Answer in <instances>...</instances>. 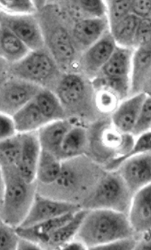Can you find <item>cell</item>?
I'll return each instance as SVG.
<instances>
[{"label":"cell","instance_id":"cell-32","mask_svg":"<svg viewBox=\"0 0 151 250\" xmlns=\"http://www.w3.org/2000/svg\"><path fill=\"white\" fill-rule=\"evenodd\" d=\"M96 91V104L100 112L104 113L113 112L119 105L120 99L112 91L99 88Z\"/></svg>","mask_w":151,"mask_h":250},{"label":"cell","instance_id":"cell-25","mask_svg":"<svg viewBox=\"0 0 151 250\" xmlns=\"http://www.w3.org/2000/svg\"><path fill=\"white\" fill-rule=\"evenodd\" d=\"M62 162L53 153L42 150L37 168V183L42 185L55 183L61 174Z\"/></svg>","mask_w":151,"mask_h":250},{"label":"cell","instance_id":"cell-36","mask_svg":"<svg viewBox=\"0 0 151 250\" xmlns=\"http://www.w3.org/2000/svg\"><path fill=\"white\" fill-rule=\"evenodd\" d=\"M151 42V19H141L136 30L133 48L146 45Z\"/></svg>","mask_w":151,"mask_h":250},{"label":"cell","instance_id":"cell-4","mask_svg":"<svg viewBox=\"0 0 151 250\" xmlns=\"http://www.w3.org/2000/svg\"><path fill=\"white\" fill-rule=\"evenodd\" d=\"M1 220L18 228L33 205L38 185L25 181L18 167H1Z\"/></svg>","mask_w":151,"mask_h":250},{"label":"cell","instance_id":"cell-39","mask_svg":"<svg viewBox=\"0 0 151 250\" xmlns=\"http://www.w3.org/2000/svg\"><path fill=\"white\" fill-rule=\"evenodd\" d=\"M18 133L13 118L11 116L1 113V116H0V141L13 137Z\"/></svg>","mask_w":151,"mask_h":250},{"label":"cell","instance_id":"cell-30","mask_svg":"<svg viewBox=\"0 0 151 250\" xmlns=\"http://www.w3.org/2000/svg\"><path fill=\"white\" fill-rule=\"evenodd\" d=\"M132 1L129 0H112L108 1L109 28H113L131 14Z\"/></svg>","mask_w":151,"mask_h":250},{"label":"cell","instance_id":"cell-14","mask_svg":"<svg viewBox=\"0 0 151 250\" xmlns=\"http://www.w3.org/2000/svg\"><path fill=\"white\" fill-rule=\"evenodd\" d=\"M109 28L107 17L88 19L74 24L71 28V37L77 52L82 56Z\"/></svg>","mask_w":151,"mask_h":250},{"label":"cell","instance_id":"cell-42","mask_svg":"<svg viewBox=\"0 0 151 250\" xmlns=\"http://www.w3.org/2000/svg\"><path fill=\"white\" fill-rule=\"evenodd\" d=\"M143 239L138 241L135 250H151V232L142 235Z\"/></svg>","mask_w":151,"mask_h":250},{"label":"cell","instance_id":"cell-9","mask_svg":"<svg viewBox=\"0 0 151 250\" xmlns=\"http://www.w3.org/2000/svg\"><path fill=\"white\" fill-rule=\"evenodd\" d=\"M43 89L38 84L16 78L1 81L0 111L11 117L35 99Z\"/></svg>","mask_w":151,"mask_h":250},{"label":"cell","instance_id":"cell-24","mask_svg":"<svg viewBox=\"0 0 151 250\" xmlns=\"http://www.w3.org/2000/svg\"><path fill=\"white\" fill-rule=\"evenodd\" d=\"M87 209H82L74 215L72 220L54 232L48 238L43 249L58 250L75 238L86 215Z\"/></svg>","mask_w":151,"mask_h":250},{"label":"cell","instance_id":"cell-43","mask_svg":"<svg viewBox=\"0 0 151 250\" xmlns=\"http://www.w3.org/2000/svg\"><path fill=\"white\" fill-rule=\"evenodd\" d=\"M87 247L85 246L81 241L74 240L65 244L62 247L63 250H85Z\"/></svg>","mask_w":151,"mask_h":250},{"label":"cell","instance_id":"cell-12","mask_svg":"<svg viewBox=\"0 0 151 250\" xmlns=\"http://www.w3.org/2000/svg\"><path fill=\"white\" fill-rule=\"evenodd\" d=\"M116 47L112 34L108 30L95 44L83 54L79 62V73L93 80L109 61Z\"/></svg>","mask_w":151,"mask_h":250},{"label":"cell","instance_id":"cell-6","mask_svg":"<svg viewBox=\"0 0 151 250\" xmlns=\"http://www.w3.org/2000/svg\"><path fill=\"white\" fill-rule=\"evenodd\" d=\"M1 81L10 77L21 79L55 93L65 75L46 48L31 51L19 62H9L1 59Z\"/></svg>","mask_w":151,"mask_h":250},{"label":"cell","instance_id":"cell-22","mask_svg":"<svg viewBox=\"0 0 151 250\" xmlns=\"http://www.w3.org/2000/svg\"><path fill=\"white\" fill-rule=\"evenodd\" d=\"M35 99L19 110L12 117L18 133L38 131L50 122L42 114Z\"/></svg>","mask_w":151,"mask_h":250},{"label":"cell","instance_id":"cell-44","mask_svg":"<svg viewBox=\"0 0 151 250\" xmlns=\"http://www.w3.org/2000/svg\"><path fill=\"white\" fill-rule=\"evenodd\" d=\"M143 93L147 96H151V69L147 79L144 87Z\"/></svg>","mask_w":151,"mask_h":250},{"label":"cell","instance_id":"cell-21","mask_svg":"<svg viewBox=\"0 0 151 250\" xmlns=\"http://www.w3.org/2000/svg\"><path fill=\"white\" fill-rule=\"evenodd\" d=\"M89 148V133L85 127L77 125L65 135L58 157L62 161L85 155Z\"/></svg>","mask_w":151,"mask_h":250},{"label":"cell","instance_id":"cell-23","mask_svg":"<svg viewBox=\"0 0 151 250\" xmlns=\"http://www.w3.org/2000/svg\"><path fill=\"white\" fill-rule=\"evenodd\" d=\"M30 50L18 36L4 25L0 24V55L1 59L9 62L21 61Z\"/></svg>","mask_w":151,"mask_h":250},{"label":"cell","instance_id":"cell-18","mask_svg":"<svg viewBox=\"0 0 151 250\" xmlns=\"http://www.w3.org/2000/svg\"><path fill=\"white\" fill-rule=\"evenodd\" d=\"M151 69V42L136 49L133 54L129 96L143 92Z\"/></svg>","mask_w":151,"mask_h":250},{"label":"cell","instance_id":"cell-29","mask_svg":"<svg viewBox=\"0 0 151 250\" xmlns=\"http://www.w3.org/2000/svg\"><path fill=\"white\" fill-rule=\"evenodd\" d=\"M130 151L120 157L114 158L105 166V169L112 171L119 168L121 165L130 158L151 152V130L137 136Z\"/></svg>","mask_w":151,"mask_h":250},{"label":"cell","instance_id":"cell-33","mask_svg":"<svg viewBox=\"0 0 151 250\" xmlns=\"http://www.w3.org/2000/svg\"><path fill=\"white\" fill-rule=\"evenodd\" d=\"M20 235L16 228L1 220L0 223V250H18Z\"/></svg>","mask_w":151,"mask_h":250},{"label":"cell","instance_id":"cell-8","mask_svg":"<svg viewBox=\"0 0 151 250\" xmlns=\"http://www.w3.org/2000/svg\"><path fill=\"white\" fill-rule=\"evenodd\" d=\"M133 54L132 48L117 46L109 61L93 79L95 89H109L121 101L129 97Z\"/></svg>","mask_w":151,"mask_h":250},{"label":"cell","instance_id":"cell-37","mask_svg":"<svg viewBox=\"0 0 151 250\" xmlns=\"http://www.w3.org/2000/svg\"><path fill=\"white\" fill-rule=\"evenodd\" d=\"M79 2L91 18H103L107 17V7L102 1L81 0Z\"/></svg>","mask_w":151,"mask_h":250},{"label":"cell","instance_id":"cell-34","mask_svg":"<svg viewBox=\"0 0 151 250\" xmlns=\"http://www.w3.org/2000/svg\"><path fill=\"white\" fill-rule=\"evenodd\" d=\"M151 130V96H147L132 134L138 136Z\"/></svg>","mask_w":151,"mask_h":250},{"label":"cell","instance_id":"cell-31","mask_svg":"<svg viewBox=\"0 0 151 250\" xmlns=\"http://www.w3.org/2000/svg\"><path fill=\"white\" fill-rule=\"evenodd\" d=\"M65 18L73 25L91 18L83 8L79 1H55Z\"/></svg>","mask_w":151,"mask_h":250},{"label":"cell","instance_id":"cell-11","mask_svg":"<svg viewBox=\"0 0 151 250\" xmlns=\"http://www.w3.org/2000/svg\"><path fill=\"white\" fill-rule=\"evenodd\" d=\"M82 209L79 204L45 197L37 192L27 217L19 227L25 228L33 226L71 213L75 214Z\"/></svg>","mask_w":151,"mask_h":250},{"label":"cell","instance_id":"cell-20","mask_svg":"<svg viewBox=\"0 0 151 250\" xmlns=\"http://www.w3.org/2000/svg\"><path fill=\"white\" fill-rule=\"evenodd\" d=\"M75 214L71 213L25 228L19 227L16 228L17 232L20 237L38 244L43 249L50 235L72 220Z\"/></svg>","mask_w":151,"mask_h":250},{"label":"cell","instance_id":"cell-26","mask_svg":"<svg viewBox=\"0 0 151 250\" xmlns=\"http://www.w3.org/2000/svg\"><path fill=\"white\" fill-rule=\"evenodd\" d=\"M35 100L42 114L50 122L67 119L61 101L52 91L43 89Z\"/></svg>","mask_w":151,"mask_h":250},{"label":"cell","instance_id":"cell-5","mask_svg":"<svg viewBox=\"0 0 151 250\" xmlns=\"http://www.w3.org/2000/svg\"><path fill=\"white\" fill-rule=\"evenodd\" d=\"M67 119L85 123L99 121L96 104V91L92 82L79 73L65 74L55 91Z\"/></svg>","mask_w":151,"mask_h":250},{"label":"cell","instance_id":"cell-17","mask_svg":"<svg viewBox=\"0 0 151 250\" xmlns=\"http://www.w3.org/2000/svg\"><path fill=\"white\" fill-rule=\"evenodd\" d=\"M147 96L143 92L139 93L128 97L118 105L110 118L117 130L125 133H132Z\"/></svg>","mask_w":151,"mask_h":250},{"label":"cell","instance_id":"cell-19","mask_svg":"<svg viewBox=\"0 0 151 250\" xmlns=\"http://www.w3.org/2000/svg\"><path fill=\"white\" fill-rule=\"evenodd\" d=\"M73 126L69 119L49 122L38 130L42 150L58 156L60 147L68 132Z\"/></svg>","mask_w":151,"mask_h":250},{"label":"cell","instance_id":"cell-10","mask_svg":"<svg viewBox=\"0 0 151 250\" xmlns=\"http://www.w3.org/2000/svg\"><path fill=\"white\" fill-rule=\"evenodd\" d=\"M0 24L12 31L30 50L45 49L43 37L35 14L14 15L1 11Z\"/></svg>","mask_w":151,"mask_h":250},{"label":"cell","instance_id":"cell-15","mask_svg":"<svg viewBox=\"0 0 151 250\" xmlns=\"http://www.w3.org/2000/svg\"><path fill=\"white\" fill-rule=\"evenodd\" d=\"M128 217L135 234L151 232V184L133 194Z\"/></svg>","mask_w":151,"mask_h":250},{"label":"cell","instance_id":"cell-7","mask_svg":"<svg viewBox=\"0 0 151 250\" xmlns=\"http://www.w3.org/2000/svg\"><path fill=\"white\" fill-rule=\"evenodd\" d=\"M133 194L117 170L105 172L82 208L107 209L128 215Z\"/></svg>","mask_w":151,"mask_h":250},{"label":"cell","instance_id":"cell-2","mask_svg":"<svg viewBox=\"0 0 151 250\" xmlns=\"http://www.w3.org/2000/svg\"><path fill=\"white\" fill-rule=\"evenodd\" d=\"M97 164L85 155L64 161L58 180L50 185L37 183L38 189H52L41 195L57 192L56 200L79 204L82 207L106 172Z\"/></svg>","mask_w":151,"mask_h":250},{"label":"cell","instance_id":"cell-28","mask_svg":"<svg viewBox=\"0 0 151 250\" xmlns=\"http://www.w3.org/2000/svg\"><path fill=\"white\" fill-rule=\"evenodd\" d=\"M22 147L21 133L13 137L0 141V164L1 167H18Z\"/></svg>","mask_w":151,"mask_h":250},{"label":"cell","instance_id":"cell-1","mask_svg":"<svg viewBox=\"0 0 151 250\" xmlns=\"http://www.w3.org/2000/svg\"><path fill=\"white\" fill-rule=\"evenodd\" d=\"M45 47L65 74L79 73L81 56L71 37L73 25L67 21L56 1H34Z\"/></svg>","mask_w":151,"mask_h":250},{"label":"cell","instance_id":"cell-38","mask_svg":"<svg viewBox=\"0 0 151 250\" xmlns=\"http://www.w3.org/2000/svg\"><path fill=\"white\" fill-rule=\"evenodd\" d=\"M138 241L134 237L115 240L105 245L96 247L93 250H135Z\"/></svg>","mask_w":151,"mask_h":250},{"label":"cell","instance_id":"cell-3","mask_svg":"<svg viewBox=\"0 0 151 250\" xmlns=\"http://www.w3.org/2000/svg\"><path fill=\"white\" fill-rule=\"evenodd\" d=\"M135 235L127 214L111 209H87L75 240L93 250Z\"/></svg>","mask_w":151,"mask_h":250},{"label":"cell","instance_id":"cell-16","mask_svg":"<svg viewBox=\"0 0 151 250\" xmlns=\"http://www.w3.org/2000/svg\"><path fill=\"white\" fill-rule=\"evenodd\" d=\"M22 147L18 168L20 174L29 183H35L42 148L38 131L22 133Z\"/></svg>","mask_w":151,"mask_h":250},{"label":"cell","instance_id":"cell-41","mask_svg":"<svg viewBox=\"0 0 151 250\" xmlns=\"http://www.w3.org/2000/svg\"><path fill=\"white\" fill-rule=\"evenodd\" d=\"M18 250H39L43 249L38 244L21 237L18 243Z\"/></svg>","mask_w":151,"mask_h":250},{"label":"cell","instance_id":"cell-35","mask_svg":"<svg viewBox=\"0 0 151 250\" xmlns=\"http://www.w3.org/2000/svg\"><path fill=\"white\" fill-rule=\"evenodd\" d=\"M0 4L5 10L13 12L35 14L37 9L33 2L28 0H1Z\"/></svg>","mask_w":151,"mask_h":250},{"label":"cell","instance_id":"cell-27","mask_svg":"<svg viewBox=\"0 0 151 250\" xmlns=\"http://www.w3.org/2000/svg\"><path fill=\"white\" fill-rule=\"evenodd\" d=\"M140 20L138 17L130 14L110 28V33L116 44L122 47L133 49L134 40Z\"/></svg>","mask_w":151,"mask_h":250},{"label":"cell","instance_id":"cell-13","mask_svg":"<svg viewBox=\"0 0 151 250\" xmlns=\"http://www.w3.org/2000/svg\"><path fill=\"white\" fill-rule=\"evenodd\" d=\"M130 191L135 194L151 184V152L128 159L117 170Z\"/></svg>","mask_w":151,"mask_h":250},{"label":"cell","instance_id":"cell-40","mask_svg":"<svg viewBox=\"0 0 151 250\" xmlns=\"http://www.w3.org/2000/svg\"><path fill=\"white\" fill-rule=\"evenodd\" d=\"M131 14L140 19H151V1L150 0L132 1Z\"/></svg>","mask_w":151,"mask_h":250}]
</instances>
